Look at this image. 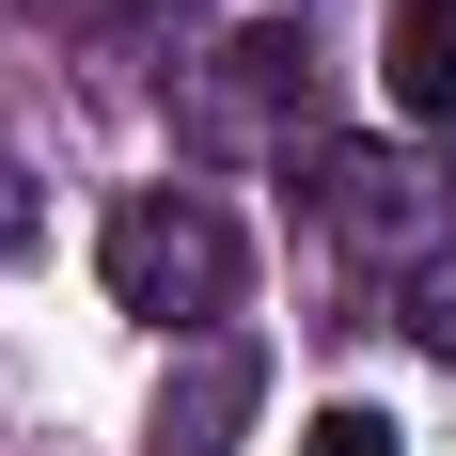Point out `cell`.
<instances>
[{"mask_svg": "<svg viewBox=\"0 0 456 456\" xmlns=\"http://www.w3.org/2000/svg\"><path fill=\"white\" fill-rule=\"evenodd\" d=\"M94 283H110V315H142V330H221L236 283H252V252H236V221L205 189H126L110 236H94Z\"/></svg>", "mask_w": 456, "mask_h": 456, "instance_id": "cell-1", "label": "cell"}, {"mask_svg": "<svg viewBox=\"0 0 456 456\" xmlns=\"http://www.w3.org/2000/svg\"><path fill=\"white\" fill-rule=\"evenodd\" d=\"M315 221L378 268H425L441 252V174H425L410 142H315Z\"/></svg>", "mask_w": 456, "mask_h": 456, "instance_id": "cell-2", "label": "cell"}, {"mask_svg": "<svg viewBox=\"0 0 456 456\" xmlns=\"http://www.w3.org/2000/svg\"><path fill=\"white\" fill-rule=\"evenodd\" d=\"M252 394H268V362H252L236 330H205V346L174 362V394H158V425H142V456H236Z\"/></svg>", "mask_w": 456, "mask_h": 456, "instance_id": "cell-3", "label": "cell"}, {"mask_svg": "<svg viewBox=\"0 0 456 456\" xmlns=\"http://www.w3.org/2000/svg\"><path fill=\"white\" fill-rule=\"evenodd\" d=\"M299 79H315V47H299V32H236L221 79L189 94V126H205V142H252V126H283V110H299Z\"/></svg>", "mask_w": 456, "mask_h": 456, "instance_id": "cell-4", "label": "cell"}, {"mask_svg": "<svg viewBox=\"0 0 456 456\" xmlns=\"http://www.w3.org/2000/svg\"><path fill=\"white\" fill-rule=\"evenodd\" d=\"M394 110L456 126V0H394Z\"/></svg>", "mask_w": 456, "mask_h": 456, "instance_id": "cell-5", "label": "cell"}, {"mask_svg": "<svg viewBox=\"0 0 456 456\" xmlns=\"http://www.w3.org/2000/svg\"><path fill=\"white\" fill-rule=\"evenodd\" d=\"M394 330H410L425 362H456V236H441V252H425L410 283H394Z\"/></svg>", "mask_w": 456, "mask_h": 456, "instance_id": "cell-6", "label": "cell"}, {"mask_svg": "<svg viewBox=\"0 0 456 456\" xmlns=\"http://www.w3.org/2000/svg\"><path fill=\"white\" fill-rule=\"evenodd\" d=\"M299 456H394V425H378V410H315V441H299Z\"/></svg>", "mask_w": 456, "mask_h": 456, "instance_id": "cell-7", "label": "cell"}, {"mask_svg": "<svg viewBox=\"0 0 456 456\" xmlns=\"http://www.w3.org/2000/svg\"><path fill=\"white\" fill-rule=\"evenodd\" d=\"M79 32H189V0H79Z\"/></svg>", "mask_w": 456, "mask_h": 456, "instance_id": "cell-8", "label": "cell"}, {"mask_svg": "<svg viewBox=\"0 0 456 456\" xmlns=\"http://www.w3.org/2000/svg\"><path fill=\"white\" fill-rule=\"evenodd\" d=\"M32 252V174H16V142H0V268Z\"/></svg>", "mask_w": 456, "mask_h": 456, "instance_id": "cell-9", "label": "cell"}]
</instances>
